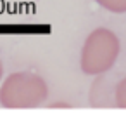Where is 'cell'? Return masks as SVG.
Instances as JSON below:
<instances>
[{"label":"cell","mask_w":126,"mask_h":120,"mask_svg":"<svg viewBox=\"0 0 126 120\" xmlns=\"http://www.w3.org/2000/svg\"><path fill=\"white\" fill-rule=\"evenodd\" d=\"M31 80L33 78L30 75H11L0 87V103L5 108H23L24 104H28Z\"/></svg>","instance_id":"6da1fadb"},{"label":"cell","mask_w":126,"mask_h":120,"mask_svg":"<svg viewBox=\"0 0 126 120\" xmlns=\"http://www.w3.org/2000/svg\"><path fill=\"white\" fill-rule=\"evenodd\" d=\"M0 77H2V61H0Z\"/></svg>","instance_id":"7a4b0ae2"}]
</instances>
